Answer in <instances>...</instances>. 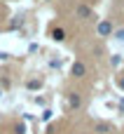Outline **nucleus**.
I'll use <instances>...</instances> for the list:
<instances>
[{"label": "nucleus", "instance_id": "11", "mask_svg": "<svg viewBox=\"0 0 124 134\" xmlns=\"http://www.w3.org/2000/svg\"><path fill=\"white\" fill-rule=\"evenodd\" d=\"M26 132V127H23V125H16V134H23Z\"/></svg>", "mask_w": 124, "mask_h": 134}, {"label": "nucleus", "instance_id": "8", "mask_svg": "<svg viewBox=\"0 0 124 134\" xmlns=\"http://www.w3.org/2000/svg\"><path fill=\"white\" fill-rule=\"evenodd\" d=\"M21 26V16H14V21L9 24V28H19Z\"/></svg>", "mask_w": 124, "mask_h": 134}, {"label": "nucleus", "instance_id": "4", "mask_svg": "<svg viewBox=\"0 0 124 134\" xmlns=\"http://www.w3.org/2000/svg\"><path fill=\"white\" fill-rule=\"evenodd\" d=\"M75 12H77V16H80V19H91V7H89V5H84V2H82V5H77V9H75Z\"/></svg>", "mask_w": 124, "mask_h": 134}, {"label": "nucleus", "instance_id": "13", "mask_svg": "<svg viewBox=\"0 0 124 134\" xmlns=\"http://www.w3.org/2000/svg\"><path fill=\"white\" fill-rule=\"evenodd\" d=\"M0 97H2V92H0Z\"/></svg>", "mask_w": 124, "mask_h": 134}, {"label": "nucleus", "instance_id": "1", "mask_svg": "<svg viewBox=\"0 0 124 134\" xmlns=\"http://www.w3.org/2000/svg\"><path fill=\"white\" fill-rule=\"evenodd\" d=\"M96 33H98L101 38H108V35L113 33V24H110V21H98V26H96Z\"/></svg>", "mask_w": 124, "mask_h": 134}, {"label": "nucleus", "instance_id": "7", "mask_svg": "<svg viewBox=\"0 0 124 134\" xmlns=\"http://www.w3.org/2000/svg\"><path fill=\"white\" fill-rule=\"evenodd\" d=\"M96 132H101V134H108V132H110V125L101 122V125H96Z\"/></svg>", "mask_w": 124, "mask_h": 134}, {"label": "nucleus", "instance_id": "6", "mask_svg": "<svg viewBox=\"0 0 124 134\" xmlns=\"http://www.w3.org/2000/svg\"><path fill=\"white\" fill-rule=\"evenodd\" d=\"M42 87V80H28V90H40Z\"/></svg>", "mask_w": 124, "mask_h": 134}, {"label": "nucleus", "instance_id": "12", "mask_svg": "<svg viewBox=\"0 0 124 134\" xmlns=\"http://www.w3.org/2000/svg\"><path fill=\"white\" fill-rule=\"evenodd\" d=\"M120 108H122V111H124V99H120Z\"/></svg>", "mask_w": 124, "mask_h": 134}, {"label": "nucleus", "instance_id": "2", "mask_svg": "<svg viewBox=\"0 0 124 134\" xmlns=\"http://www.w3.org/2000/svg\"><path fill=\"white\" fill-rule=\"evenodd\" d=\"M82 106V97L77 94V92H68V108H80Z\"/></svg>", "mask_w": 124, "mask_h": 134}, {"label": "nucleus", "instance_id": "10", "mask_svg": "<svg viewBox=\"0 0 124 134\" xmlns=\"http://www.w3.org/2000/svg\"><path fill=\"white\" fill-rule=\"evenodd\" d=\"M117 87H120V90H124V75H122V78H117Z\"/></svg>", "mask_w": 124, "mask_h": 134}, {"label": "nucleus", "instance_id": "9", "mask_svg": "<svg viewBox=\"0 0 124 134\" xmlns=\"http://www.w3.org/2000/svg\"><path fill=\"white\" fill-rule=\"evenodd\" d=\"M115 38H117V40H124V28H117V31H115Z\"/></svg>", "mask_w": 124, "mask_h": 134}, {"label": "nucleus", "instance_id": "5", "mask_svg": "<svg viewBox=\"0 0 124 134\" xmlns=\"http://www.w3.org/2000/svg\"><path fill=\"white\" fill-rule=\"evenodd\" d=\"M52 38H54L56 42H61V40H66V31H63V28H59V26H56V28H52Z\"/></svg>", "mask_w": 124, "mask_h": 134}, {"label": "nucleus", "instance_id": "3", "mask_svg": "<svg viewBox=\"0 0 124 134\" xmlns=\"http://www.w3.org/2000/svg\"><path fill=\"white\" fill-rule=\"evenodd\" d=\"M84 73H87V66H84L82 61H75L73 68H70V75H73V78H82Z\"/></svg>", "mask_w": 124, "mask_h": 134}]
</instances>
